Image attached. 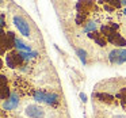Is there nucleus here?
<instances>
[{
  "label": "nucleus",
  "mask_w": 126,
  "mask_h": 118,
  "mask_svg": "<svg viewBox=\"0 0 126 118\" xmlns=\"http://www.w3.org/2000/svg\"><path fill=\"white\" fill-rule=\"evenodd\" d=\"M8 7H10V14H11L12 23H14V26L16 27V30L20 33V35L27 38L34 48H37L38 50L45 52L44 38H42L41 30H39L38 26L35 25V22H34L19 6H16V4H14V3H10Z\"/></svg>",
  "instance_id": "nucleus-1"
},
{
  "label": "nucleus",
  "mask_w": 126,
  "mask_h": 118,
  "mask_svg": "<svg viewBox=\"0 0 126 118\" xmlns=\"http://www.w3.org/2000/svg\"><path fill=\"white\" fill-rule=\"evenodd\" d=\"M95 118H126V113H122L117 107L95 104Z\"/></svg>",
  "instance_id": "nucleus-2"
},
{
  "label": "nucleus",
  "mask_w": 126,
  "mask_h": 118,
  "mask_svg": "<svg viewBox=\"0 0 126 118\" xmlns=\"http://www.w3.org/2000/svg\"><path fill=\"white\" fill-rule=\"evenodd\" d=\"M109 61L114 65H121V64L126 63V49L121 48V49H112L107 56Z\"/></svg>",
  "instance_id": "nucleus-3"
}]
</instances>
